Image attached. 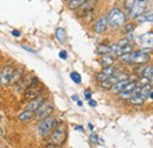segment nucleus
Masks as SVG:
<instances>
[{
  "mask_svg": "<svg viewBox=\"0 0 153 148\" xmlns=\"http://www.w3.org/2000/svg\"><path fill=\"white\" fill-rule=\"evenodd\" d=\"M106 18H107V24H108L110 27H112V28H120V27H123L126 24L127 14L123 10H120L119 7H113L108 12Z\"/></svg>",
  "mask_w": 153,
  "mask_h": 148,
  "instance_id": "f257e3e1",
  "label": "nucleus"
},
{
  "mask_svg": "<svg viewBox=\"0 0 153 148\" xmlns=\"http://www.w3.org/2000/svg\"><path fill=\"white\" fill-rule=\"evenodd\" d=\"M58 124H59V122L57 121V119L53 118L52 115H50V116H47V118L40 120V122H39V125H38L39 134H40L41 136H47L48 134L52 133V130L56 128V126H57Z\"/></svg>",
  "mask_w": 153,
  "mask_h": 148,
  "instance_id": "f03ea898",
  "label": "nucleus"
},
{
  "mask_svg": "<svg viewBox=\"0 0 153 148\" xmlns=\"http://www.w3.org/2000/svg\"><path fill=\"white\" fill-rule=\"evenodd\" d=\"M66 140V127L64 124L59 122L56 128L51 133V140L50 142L53 146H61Z\"/></svg>",
  "mask_w": 153,
  "mask_h": 148,
  "instance_id": "7ed1b4c3",
  "label": "nucleus"
},
{
  "mask_svg": "<svg viewBox=\"0 0 153 148\" xmlns=\"http://www.w3.org/2000/svg\"><path fill=\"white\" fill-rule=\"evenodd\" d=\"M13 71H14V67L12 65H6L0 71V87L1 88H6L10 86V80H11Z\"/></svg>",
  "mask_w": 153,
  "mask_h": 148,
  "instance_id": "20e7f679",
  "label": "nucleus"
},
{
  "mask_svg": "<svg viewBox=\"0 0 153 148\" xmlns=\"http://www.w3.org/2000/svg\"><path fill=\"white\" fill-rule=\"evenodd\" d=\"M53 110H54V106H53L52 102H50V101L44 102V104L38 108V111L34 112V118H36L37 120H42V119L50 116L51 113L53 112Z\"/></svg>",
  "mask_w": 153,
  "mask_h": 148,
  "instance_id": "39448f33",
  "label": "nucleus"
},
{
  "mask_svg": "<svg viewBox=\"0 0 153 148\" xmlns=\"http://www.w3.org/2000/svg\"><path fill=\"white\" fill-rule=\"evenodd\" d=\"M145 11H146V2H138L137 1L135 5L131 8V11H128V18L137 19L141 14H144Z\"/></svg>",
  "mask_w": 153,
  "mask_h": 148,
  "instance_id": "423d86ee",
  "label": "nucleus"
},
{
  "mask_svg": "<svg viewBox=\"0 0 153 148\" xmlns=\"http://www.w3.org/2000/svg\"><path fill=\"white\" fill-rule=\"evenodd\" d=\"M42 91H44V88L40 87L39 85L38 86H34V87H28V88L24 92V100L31 101V100H33V99L40 96Z\"/></svg>",
  "mask_w": 153,
  "mask_h": 148,
  "instance_id": "0eeeda50",
  "label": "nucleus"
},
{
  "mask_svg": "<svg viewBox=\"0 0 153 148\" xmlns=\"http://www.w3.org/2000/svg\"><path fill=\"white\" fill-rule=\"evenodd\" d=\"M150 60V56L146 54V53H143L140 51H135L132 52V60H131V64L134 65H145L147 64Z\"/></svg>",
  "mask_w": 153,
  "mask_h": 148,
  "instance_id": "6e6552de",
  "label": "nucleus"
},
{
  "mask_svg": "<svg viewBox=\"0 0 153 148\" xmlns=\"http://www.w3.org/2000/svg\"><path fill=\"white\" fill-rule=\"evenodd\" d=\"M107 28H108V24H107V18H106V16H100V17L98 18V20L96 21L94 26H93L94 32L98 33V34H101V33H104Z\"/></svg>",
  "mask_w": 153,
  "mask_h": 148,
  "instance_id": "1a4fd4ad",
  "label": "nucleus"
},
{
  "mask_svg": "<svg viewBox=\"0 0 153 148\" xmlns=\"http://www.w3.org/2000/svg\"><path fill=\"white\" fill-rule=\"evenodd\" d=\"M32 78L33 76H31V75H26V76H22L21 79H20L19 81H18V84L17 85H14V87H16V90L18 91V92H25L28 87H30V85H31V81H32Z\"/></svg>",
  "mask_w": 153,
  "mask_h": 148,
  "instance_id": "9d476101",
  "label": "nucleus"
},
{
  "mask_svg": "<svg viewBox=\"0 0 153 148\" xmlns=\"http://www.w3.org/2000/svg\"><path fill=\"white\" fill-rule=\"evenodd\" d=\"M152 84H147L143 87H140V92H139V95L146 101L147 99L152 100Z\"/></svg>",
  "mask_w": 153,
  "mask_h": 148,
  "instance_id": "9b49d317",
  "label": "nucleus"
},
{
  "mask_svg": "<svg viewBox=\"0 0 153 148\" xmlns=\"http://www.w3.org/2000/svg\"><path fill=\"white\" fill-rule=\"evenodd\" d=\"M44 104V98L40 95L38 98H36V99H33V100H31L30 102H28V105H27V107H26V110H28V111H32V112H36L38 111V108Z\"/></svg>",
  "mask_w": 153,
  "mask_h": 148,
  "instance_id": "f8f14e48",
  "label": "nucleus"
},
{
  "mask_svg": "<svg viewBox=\"0 0 153 148\" xmlns=\"http://www.w3.org/2000/svg\"><path fill=\"white\" fill-rule=\"evenodd\" d=\"M22 76H24V68H14L12 76H11V80H10V86L17 85Z\"/></svg>",
  "mask_w": 153,
  "mask_h": 148,
  "instance_id": "ddd939ff",
  "label": "nucleus"
},
{
  "mask_svg": "<svg viewBox=\"0 0 153 148\" xmlns=\"http://www.w3.org/2000/svg\"><path fill=\"white\" fill-rule=\"evenodd\" d=\"M33 118H34V112L28 111V110L22 111L19 115H18V120H19L20 122H28V121H31Z\"/></svg>",
  "mask_w": 153,
  "mask_h": 148,
  "instance_id": "4468645a",
  "label": "nucleus"
},
{
  "mask_svg": "<svg viewBox=\"0 0 153 148\" xmlns=\"http://www.w3.org/2000/svg\"><path fill=\"white\" fill-rule=\"evenodd\" d=\"M128 82V80H119V81H117L115 84L112 85V87H111V92L112 93H115V94H119V93L123 91V88L125 87V85Z\"/></svg>",
  "mask_w": 153,
  "mask_h": 148,
  "instance_id": "2eb2a0df",
  "label": "nucleus"
},
{
  "mask_svg": "<svg viewBox=\"0 0 153 148\" xmlns=\"http://www.w3.org/2000/svg\"><path fill=\"white\" fill-rule=\"evenodd\" d=\"M114 61H115L114 56H112L111 54H107V56H101V59H100V65L102 66V68H105V67H108V66H113Z\"/></svg>",
  "mask_w": 153,
  "mask_h": 148,
  "instance_id": "dca6fc26",
  "label": "nucleus"
},
{
  "mask_svg": "<svg viewBox=\"0 0 153 148\" xmlns=\"http://www.w3.org/2000/svg\"><path fill=\"white\" fill-rule=\"evenodd\" d=\"M56 38H57V40L60 44H65V42H66V39H67L65 30L61 28V27L57 28V30H56Z\"/></svg>",
  "mask_w": 153,
  "mask_h": 148,
  "instance_id": "f3484780",
  "label": "nucleus"
},
{
  "mask_svg": "<svg viewBox=\"0 0 153 148\" xmlns=\"http://www.w3.org/2000/svg\"><path fill=\"white\" fill-rule=\"evenodd\" d=\"M96 53L98 54V56H107V54H110V46H107V45H104V44L99 45V46L97 47Z\"/></svg>",
  "mask_w": 153,
  "mask_h": 148,
  "instance_id": "a211bd4d",
  "label": "nucleus"
},
{
  "mask_svg": "<svg viewBox=\"0 0 153 148\" xmlns=\"http://www.w3.org/2000/svg\"><path fill=\"white\" fill-rule=\"evenodd\" d=\"M85 2H86V0H70V1H67V7L70 10H76V8L81 7Z\"/></svg>",
  "mask_w": 153,
  "mask_h": 148,
  "instance_id": "6ab92c4d",
  "label": "nucleus"
},
{
  "mask_svg": "<svg viewBox=\"0 0 153 148\" xmlns=\"http://www.w3.org/2000/svg\"><path fill=\"white\" fill-rule=\"evenodd\" d=\"M152 73H153L152 65H149V66H145L144 67V70H143V72H141L140 75L144 76V78H147V79L152 80Z\"/></svg>",
  "mask_w": 153,
  "mask_h": 148,
  "instance_id": "aec40b11",
  "label": "nucleus"
},
{
  "mask_svg": "<svg viewBox=\"0 0 153 148\" xmlns=\"http://www.w3.org/2000/svg\"><path fill=\"white\" fill-rule=\"evenodd\" d=\"M153 20V17H152V12H149V13H144V14H141L140 17H138L137 18V21L138 22H152Z\"/></svg>",
  "mask_w": 153,
  "mask_h": 148,
  "instance_id": "412c9836",
  "label": "nucleus"
},
{
  "mask_svg": "<svg viewBox=\"0 0 153 148\" xmlns=\"http://www.w3.org/2000/svg\"><path fill=\"white\" fill-rule=\"evenodd\" d=\"M132 105H134V106H141L144 102H145V100L139 95V94H137V95H133L130 100H128Z\"/></svg>",
  "mask_w": 153,
  "mask_h": 148,
  "instance_id": "4be33fe9",
  "label": "nucleus"
},
{
  "mask_svg": "<svg viewBox=\"0 0 153 148\" xmlns=\"http://www.w3.org/2000/svg\"><path fill=\"white\" fill-rule=\"evenodd\" d=\"M110 54L113 56H121V52H120V46L118 44H113L110 46Z\"/></svg>",
  "mask_w": 153,
  "mask_h": 148,
  "instance_id": "5701e85b",
  "label": "nucleus"
},
{
  "mask_svg": "<svg viewBox=\"0 0 153 148\" xmlns=\"http://www.w3.org/2000/svg\"><path fill=\"white\" fill-rule=\"evenodd\" d=\"M134 51V47L132 44H127L124 46H120V52L121 54H127V53H132Z\"/></svg>",
  "mask_w": 153,
  "mask_h": 148,
  "instance_id": "b1692460",
  "label": "nucleus"
},
{
  "mask_svg": "<svg viewBox=\"0 0 153 148\" xmlns=\"http://www.w3.org/2000/svg\"><path fill=\"white\" fill-rule=\"evenodd\" d=\"M134 30H135V24H134V22H128V24H125V25L123 26V31H124V33H126V34H130Z\"/></svg>",
  "mask_w": 153,
  "mask_h": 148,
  "instance_id": "393cba45",
  "label": "nucleus"
},
{
  "mask_svg": "<svg viewBox=\"0 0 153 148\" xmlns=\"http://www.w3.org/2000/svg\"><path fill=\"white\" fill-rule=\"evenodd\" d=\"M70 78H71V80L74 84H76V85H79L81 82V75L78 73V72H76V71H73V72L70 73Z\"/></svg>",
  "mask_w": 153,
  "mask_h": 148,
  "instance_id": "a878e982",
  "label": "nucleus"
},
{
  "mask_svg": "<svg viewBox=\"0 0 153 148\" xmlns=\"http://www.w3.org/2000/svg\"><path fill=\"white\" fill-rule=\"evenodd\" d=\"M118 59L124 62V64H131L132 60V53H127V54H121L120 56H118Z\"/></svg>",
  "mask_w": 153,
  "mask_h": 148,
  "instance_id": "bb28decb",
  "label": "nucleus"
},
{
  "mask_svg": "<svg viewBox=\"0 0 153 148\" xmlns=\"http://www.w3.org/2000/svg\"><path fill=\"white\" fill-rule=\"evenodd\" d=\"M101 73H104L107 78H110V76H112L113 74L115 73V68L113 66H108V67H105V68H102V71H101Z\"/></svg>",
  "mask_w": 153,
  "mask_h": 148,
  "instance_id": "cd10ccee",
  "label": "nucleus"
},
{
  "mask_svg": "<svg viewBox=\"0 0 153 148\" xmlns=\"http://www.w3.org/2000/svg\"><path fill=\"white\" fill-rule=\"evenodd\" d=\"M135 2H137V0H125V1H124V7H125V10H126L127 12L131 11V8L135 5Z\"/></svg>",
  "mask_w": 153,
  "mask_h": 148,
  "instance_id": "c85d7f7f",
  "label": "nucleus"
},
{
  "mask_svg": "<svg viewBox=\"0 0 153 148\" xmlns=\"http://www.w3.org/2000/svg\"><path fill=\"white\" fill-rule=\"evenodd\" d=\"M112 82H110L108 81V79L107 80H105V81H102V82H100V87L101 88H104V90H107V91H110L111 90V87H112Z\"/></svg>",
  "mask_w": 153,
  "mask_h": 148,
  "instance_id": "c756f323",
  "label": "nucleus"
},
{
  "mask_svg": "<svg viewBox=\"0 0 153 148\" xmlns=\"http://www.w3.org/2000/svg\"><path fill=\"white\" fill-rule=\"evenodd\" d=\"M90 141H91V142H94V144H98V142H99V136H98V134L92 133V134L90 135Z\"/></svg>",
  "mask_w": 153,
  "mask_h": 148,
  "instance_id": "7c9ffc66",
  "label": "nucleus"
},
{
  "mask_svg": "<svg viewBox=\"0 0 153 148\" xmlns=\"http://www.w3.org/2000/svg\"><path fill=\"white\" fill-rule=\"evenodd\" d=\"M107 79H108V78L104 73H101V72L98 73V75H97V80H98L99 82H102V81H105V80H107Z\"/></svg>",
  "mask_w": 153,
  "mask_h": 148,
  "instance_id": "2f4dec72",
  "label": "nucleus"
},
{
  "mask_svg": "<svg viewBox=\"0 0 153 148\" xmlns=\"http://www.w3.org/2000/svg\"><path fill=\"white\" fill-rule=\"evenodd\" d=\"M59 58H60V59H62V60H66V59L68 58V56H67V52H66L65 50L60 51V52H59Z\"/></svg>",
  "mask_w": 153,
  "mask_h": 148,
  "instance_id": "473e14b6",
  "label": "nucleus"
},
{
  "mask_svg": "<svg viewBox=\"0 0 153 148\" xmlns=\"http://www.w3.org/2000/svg\"><path fill=\"white\" fill-rule=\"evenodd\" d=\"M84 95H85V98H86L87 100L92 99V91H91V90H85V92H84Z\"/></svg>",
  "mask_w": 153,
  "mask_h": 148,
  "instance_id": "72a5a7b5",
  "label": "nucleus"
},
{
  "mask_svg": "<svg viewBox=\"0 0 153 148\" xmlns=\"http://www.w3.org/2000/svg\"><path fill=\"white\" fill-rule=\"evenodd\" d=\"M24 50H26V51H28V52H31V53H36V51L33 50V48H31V47H28V46H25V45H22L21 46Z\"/></svg>",
  "mask_w": 153,
  "mask_h": 148,
  "instance_id": "f704fd0d",
  "label": "nucleus"
},
{
  "mask_svg": "<svg viewBox=\"0 0 153 148\" xmlns=\"http://www.w3.org/2000/svg\"><path fill=\"white\" fill-rule=\"evenodd\" d=\"M88 105H90L91 107H97V101L93 100V99H90V100H88Z\"/></svg>",
  "mask_w": 153,
  "mask_h": 148,
  "instance_id": "c9c22d12",
  "label": "nucleus"
},
{
  "mask_svg": "<svg viewBox=\"0 0 153 148\" xmlns=\"http://www.w3.org/2000/svg\"><path fill=\"white\" fill-rule=\"evenodd\" d=\"M12 36L16 38H19L20 36H21V33H20L19 31H17V30H13V31H12Z\"/></svg>",
  "mask_w": 153,
  "mask_h": 148,
  "instance_id": "e433bc0d",
  "label": "nucleus"
},
{
  "mask_svg": "<svg viewBox=\"0 0 153 148\" xmlns=\"http://www.w3.org/2000/svg\"><path fill=\"white\" fill-rule=\"evenodd\" d=\"M74 130H76V132H81V133H84V132H85V130H84V127H82V126H79V125H76V126H74Z\"/></svg>",
  "mask_w": 153,
  "mask_h": 148,
  "instance_id": "4c0bfd02",
  "label": "nucleus"
},
{
  "mask_svg": "<svg viewBox=\"0 0 153 148\" xmlns=\"http://www.w3.org/2000/svg\"><path fill=\"white\" fill-rule=\"evenodd\" d=\"M71 99H72L73 101H78V100H79V96H78L76 94H73V95L71 96Z\"/></svg>",
  "mask_w": 153,
  "mask_h": 148,
  "instance_id": "58836bf2",
  "label": "nucleus"
},
{
  "mask_svg": "<svg viewBox=\"0 0 153 148\" xmlns=\"http://www.w3.org/2000/svg\"><path fill=\"white\" fill-rule=\"evenodd\" d=\"M88 128H90V130H94V126L92 124H88Z\"/></svg>",
  "mask_w": 153,
  "mask_h": 148,
  "instance_id": "ea45409f",
  "label": "nucleus"
},
{
  "mask_svg": "<svg viewBox=\"0 0 153 148\" xmlns=\"http://www.w3.org/2000/svg\"><path fill=\"white\" fill-rule=\"evenodd\" d=\"M76 104H78V106H80V107H82V105H84V104H82V101H80V100H78V101H76Z\"/></svg>",
  "mask_w": 153,
  "mask_h": 148,
  "instance_id": "a19ab883",
  "label": "nucleus"
},
{
  "mask_svg": "<svg viewBox=\"0 0 153 148\" xmlns=\"http://www.w3.org/2000/svg\"><path fill=\"white\" fill-rule=\"evenodd\" d=\"M137 1H138V2H146L147 0H137Z\"/></svg>",
  "mask_w": 153,
  "mask_h": 148,
  "instance_id": "79ce46f5",
  "label": "nucleus"
},
{
  "mask_svg": "<svg viewBox=\"0 0 153 148\" xmlns=\"http://www.w3.org/2000/svg\"><path fill=\"white\" fill-rule=\"evenodd\" d=\"M48 148H61L60 146H52V147H48Z\"/></svg>",
  "mask_w": 153,
  "mask_h": 148,
  "instance_id": "37998d69",
  "label": "nucleus"
},
{
  "mask_svg": "<svg viewBox=\"0 0 153 148\" xmlns=\"http://www.w3.org/2000/svg\"><path fill=\"white\" fill-rule=\"evenodd\" d=\"M0 104H1V98H0Z\"/></svg>",
  "mask_w": 153,
  "mask_h": 148,
  "instance_id": "c03bdc74",
  "label": "nucleus"
},
{
  "mask_svg": "<svg viewBox=\"0 0 153 148\" xmlns=\"http://www.w3.org/2000/svg\"><path fill=\"white\" fill-rule=\"evenodd\" d=\"M64 1H70V0H64Z\"/></svg>",
  "mask_w": 153,
  "mask_h": 148,
  "instance_id": "a18cd8bd",
  "label": "nucleus"
}]
</instances>
